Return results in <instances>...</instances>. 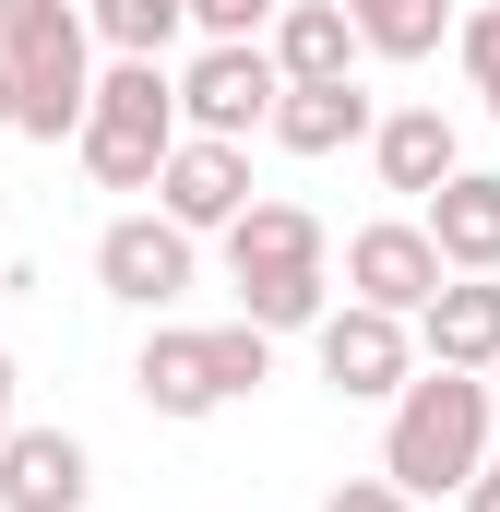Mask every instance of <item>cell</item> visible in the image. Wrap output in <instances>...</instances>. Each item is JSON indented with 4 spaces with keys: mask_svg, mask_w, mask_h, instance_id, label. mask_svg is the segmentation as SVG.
<instances>
[{
    "mask_svg": "<svg viewBox=\"0 0 500 512\" xmlns=\"http://www.w3.org/2000/svg\"><path fill=\"white\" fill-rule=\"evenodd\" d=\"M489 370H405L393 382V429H381V477L405 501H441L489 465Z\"/></svg>",
    "mask_w": 500,
    "mask_h": 512,
    "instance_id": "cell-1",
    "label": "cell"
},
{
    "mask_svg": "<svg viewBox=\"0 0 500 512\" xmlns=\"http://www.w3.org/2000/svg\"><path fill=\"white\" fill-rule=\"evenodd\" d=\"M0 84H12V143H72L96 96V36L60 0H0Z\"/></svg>",
    "mask_w": 500,
    "mask_h": 512,
    "instance_id": "cell-2",
    "label": "cell"
},
{
    "mask_svg": "<svg viewBox=\"0 0 500 512\" xmlns=\"http://www.w3.org/2000/svg\"><path fill=\"white\" fill-rule=\"evenodd\" d=\"M167 143H179V72L167 60H108L96 96H84V131H72L84 179L96 191H155Z\"/></svg>",
    "mask_w": 500,
    "mask_h": 512,
    "instance_id": "cell-3",
    "label": "cell"
},
{
    "mask_svg": "<svg viewBox=\"0 0 500 512\" xmlns=\"http://www.w3.org/2000/svg\"><path fill=\"white\" fill-rule=\"evenodd\" d=\"M274 48L262 36H203V60L179 72V131H215V143H250L262 108H274Z\"/></svg>",
    "mask_w": 500,
    "mask_h": 512,
    "instance_id": "cell-4",
    "label": "cell"
},
{
    "mask_svg": "<svg viewBox=\"0 0 500 512\" xmlns=\"http://www.w3.org/2000/svg\"><path fill=\"white\" fill-rule=\"evenodd\" d=\"M310 358H322V382L346 393V405H393V382L417 370V334H405L393 310H358V298H346V310L310 322Z\"/></svg>",
    "mask_w": 500,
    "mask_h": 512,
    "instance_id": "cell-5",
    "label": "cell"
},
{
    "mask_svg": "<svg viewBox=\"0 0 500 512\" xmlns=\"http://www.w3.org/2000/svg\"><path fill=\"white\" fill-rule=\"evenodd\" d=\"M239 203H250V143L179 131V143H167V167H155V215H167V227H191V239H215Z\"/></svg>",
    "mask_w": 500,
    "mask_h": 512,
    "instance_id": "cell-6",
    "label": "cell"
},
{
    "mask_svg": "<svg viewBox=\"0 0 500 512\" xmlns=\"http://www.w3.org/2000/svg\"><path fill=\"white\" fill-rule=\"evenodd\" d=\"M429 286H441V251H429V227H417V215H381V227L346 239V298H358V310L417 322V310H429Z\"/></svg>",
    "mask_w": 500,
    "mask_h": 512,
    "instance_id": "cell-7",
    "label": "cell"
},
{
    "mask_svg": "<svg viewBox=\"0 0 500 512\" xmlns=\"http://www.w3.org/2000/svg\"><path fill=\"white\" fill-rule=\"evenodd\" d=\"M96 286H108L120 310H167V298H191V227H167V215H120V227L96 239Z\"/></svg>",
    "mask_w": 500,
    "mask_h": 512,
    "instance_id": "cell-8",
    "label": "cell"
},
{
    "mask_svg": "<svg viewBox=\"0 0 500 512\" xmlns=\"http://www.w3.org/2000/svg\"><path fill=\"white\" fill-rule=\"evenodd\" d=\"M96 489V453L72 441V429H0V512H84Z\"/></svg>",
    "mask_w": 500,
    "mask_h": 512,
    "instance_id": "cell-9",
    "label": "cell"
},
{
    "mask_svg": "<svg viewBox=\"0 0 500 512\" xmlns=\"http://www.w3.org/2000/svg\"><path fill=\"white\" fill-rule=\"evenodd\" d=\"M405 334L429 370H500V274H441Z\"/></svg>",
    "mask_w": 500,
    "mask_h": 512,
    "instance_id": "cell-10",
    "label": "cell"
},
{
    "mask_svg": "<svg viewBox=\"0 0 500 512\" xmlns=\"http://www.w3.org/2000/svg\"><path fill=\"white\" fill-rule=\"evenodd\" d=\"M370 84L346 72V84H274V108H262V131L286 143V155H346V143H370Z\"/></svg>",
    "mask_w": 500,
    "mask_h": 512,
    "instance_id": "cell-11",
    "label": "cell"
},
{
    "mask_svg": "<svg viewBox=\"0 0 500 512\" xmlns=\"http://www.w3.org/2000/svg\"><path fill=\"white\" fill-rule=\"evenodd\" d=\"M429 251H441V274H500V179L489 167H453L441 191H429Z\"/></svg>",
    "mask_w": 500,
    "mask_h": 512,
    "instance_id": "cell-12",
    "label": "cell"
},
{
    "mask_svg": "<svg viewBox=\"0 0 500 512\" xmlns=\"http://www.w3.org/2000/svg\"><path fill=\"white\" fill-rule=\"evenodd\" d=\"M370 167H381V191L429 203V191L465 167V143H453V120H441V108H381V120H370Z\"/></svg>",
    "mask_w": 500,
    "mask_h": 512,
    "instance_id": "cell-13",
    "label": "cell"
},
{
    "mask_svg": "<svg viewBox=\"0 0 500 512\" xmlns=\"http://www.w3.org/2000/svg\"><path fill=\"white\" fill-rule=\"evenodd\" d=\"M215 239H227V286H239V274H310V262H322V215H310V203H262V191H250Z\"/></svg>",
    "mask_w": 500,
    "mask_h": 512,
    "instance_id": "cell-14",
    "label": "cell"
},
{
    "mask_svg": "<svg viewBox=\"0 0 500 512\" xmlns=\"http://www.w3.org/2000/svg\"><path fill=\"white\" fill-rule=\"evenodd\" d=\"M131 393H143L155 417H215V405H227V382H215V346H203V334H179V322H155V334H143Z\"/></svg>",
    "mask_w": 500,
    "mask_h": 512,
    "instance_id": "cell-15",
    "label": "cell"
},
{
    "mask_svg": "<svg viewBox=\"0 0 500 512\" xmlns=\"http://www.w3.org/2000/svg\"><path fill=\"white\" fill-rule=\"evenodd\" d=\"M262 48H274L286 84H346V72H358V24H346L334 0H274Z\"/></svg>",
    "mask_w": 500,
    "mask_h": 512,
    "instance_id": "cell-16",
    "label": "cell"
},
{
    "mask_svg": "<svg viewBox=\"0 0 500 512\" xmlns=\"http://www.w3.org/2000/svg\"><path fill=\"white\" fill-rule=\"evenodd\" d=\"M358 24V60H429L453 36V0H334Z\"/></svg>",
    "mask_w": 500,
    "mask_h": 512,
    "instance_id": "cell-17",
    "label": "cell"
},
{
    "mask_svg": "<svg viewBox=\"0 0 500 512\" xmlns=\"http://www.w3.org/2000/svg\"><path fill=\"white\" fill-rule=\"evenodd\" d=\"M334 310V274L310 262V274H239V322H262V334H310Z\"/></svg>",
    "mask_w": 500,
    "mask_h": 512,
    "instance_id": "cell-18",
    "label": "cell"
},
{
    "mask_svg": "<svg viewBox=\"0 0 500 512\" xmlns=\"http://www.w3.org/2000/svg\"><path fill=\"white\" fill-rule=\"evenodd\" d=\"M179 24H191L179 0H84V36H96L108 60H167Z\"/></svg>",
    "mask_w": 500,
    "mask_h": 512,
    "instance_id": "cell-19",
    "label": "cell"
},
{
    "mask_svg": "<svg viewBox=\"0 0 500 512\" xmlns=\"http://www.w3.org/2000/svg\"><path fill=\"white\" fill-rule=\"evenodd\" d=\"M203 346H215V382H227V405L274 382V334H262V322H215Z\"/></svg>",
    "mask_w": 500,
    "mask_h": 512,
    "instance_id": "cell-20",
    "label": "cell"
},
{
    "mask_svg": "<svg viewBox=\"0 0 500 512\" xmlns=\"http://www.w3.org/2000/svg\"><path fill=\"white\" fill-rule=\"evenodd\" d=\"M453 60H465V84H477V108L500 120V0H477V12H453Z\"/></svg>",
    "mask_w": 500,
    "mask_h": 512,
    "instance_id": "cell-21",
    "label": "cell"
},
{
    "mask_svg": "<svg viewBox=\"0 0 500 512\" xmlns=\"http://www.w3.org/2000/svg\"><path fill=\"white\" fill-rule=\"evenodd\" d=\"M179 12H191L203 36H262V24H274V0H179Z\"/></svg>",
    "mask_w": 500,
    "mask_h": 512,
    "instance_id": "cell-22",
    "label": "cell"
},
{
    "mask_svg": "<svg viewBox=\"0 0 500 512\" xmlns=\"http://www.w3.org/2000/svg\"><path fill=\"white\" fill-rule=\"evenodd\" d=\"M322 512H417V501H405L393 477H346V489H334V501H322Z\"/></svg>",
    "mask_w": 500,
    "mask_h": 512,
    "instance_id": "cell-23",
    "label": "cell"
},
{
    "mask_svg": "<svg viewBox=\"0 0 500 512\" xmlns=\"http://www.w3.org/2000/svg\"><path fill=\"white\" fill-rule=\"evenodd\" d=\"M453 501H465V512H500V465H477V477H465Z\"/></svg>",
    "mask_w": 500,
    "mask_h": 512,
    "instance_id": "cell-24",
    "label": "cell"
},
{
    "mask_svg": "<svg viewBox=\"0 0 500 512\" xmlns=\"http://www.w3.org/2000/svg\"><path fill=\"white\" fill-rule=\"evenodd\" d=\"M12 382H24V370H12V346H0V429H12Z\"/></svg>",
    "mask_w": 500,
    "mask_h": 512,
    "instance_id": "cell-25",
    "label": "cell"
},
{
    "mask_svg": "<svg viewBox=\"0 0 500 512\" xmlns=\"http://www.w3.org/2000/svg\"><path fill=\"white\" fill-rule=\"evenodd\" d=\"M0 143H12V84H0Z\"/></svg>",
    "mask_w": 500,
    "mask_h": 512,
    "instance_id": "cell-26",
    "label": "cell"
},
{
    "mask_svg": "<svg viewBox=\"0 0 500 512\" xmlns=\"http://www.w3.org/2000/svg\"><path fill=\"white\" fill-rule=\"evenodd\" d=\"M489 429H500V370H489Z\"/></svg>",
    "mask_w": 500,
    "mask_h": 512,
    "instance_id": "cell-27",
    "label": "cell"
}]
</instances>
